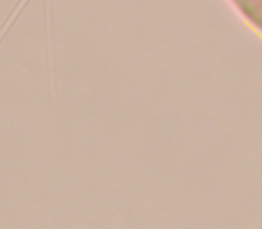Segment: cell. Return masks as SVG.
Instances as JSON below:
<instances>
[{"label": "cell", "instance_id": "1", "mask_svg": "<svg viewBox=\"0 0 262 229\" xmlns=\"http://www.w3.org/2000/svg\"><path fill=\"white\" fill-rule=\"evenodd\" d=\"M235 11L258 34H262V0H228Z\"/></svg>", "mask_w": 262, "mask_h": 229}]
</instances>
